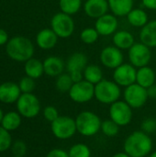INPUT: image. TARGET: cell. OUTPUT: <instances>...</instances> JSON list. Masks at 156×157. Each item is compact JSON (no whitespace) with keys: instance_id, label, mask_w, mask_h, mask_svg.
<instances>
[{"instance_id":"d6a6232c","label":"cell","mask_w":156,"mask_h":157,"mask_svg":"<svg viewBox=\"0 0 156 157\" xmlns=\"http://www.w3.org/2000/svg\"><path fill=\"white\" fill-rule=\"evenodd\" d=\"M12 144L13 143L10 132L6 131L0 125V153L6 152L10 149Z\"/></svg>"},{"instance_id":"d4e9b609","label":"cell","mask_w":156,"mask_h":157,"mask_svg":"<svg viewBox=\"0 0 156 157\" xmlns=\"http://www.w3.org/2000/svg\"><path fill=\"white\" fill-rule=\"evenodd\" d=\"M24 71L27 76H29L33 79H38L44 74L43 62L32 57L25 62Z\"/></svg>"},{"instance_id":"ba28073f","label":"cell","mask_w":156,"mask_h":157,"mask_svg":"<svg viewBox=\"0 0 156 157\" xmlns=\"http://www.w3.org/2000/svg\"><path fill=\"white\" fill-rule=\"evenodd\" d=\"M123 98L124 101L133 109L143 108L149 98L147 89L137 83L125 87Z\"/></svg>"},{"instance_id":"ee69618b","label":"cell","mask_w":156,"mask_h":157,"mask_svg":"<svg viewBox=\"0 0 156 157\" xmlns=\"http://www.w3.org/2000/svg\"><path fill=\"white\" fill-rule=\"evenodd\" d=\"M3 117H4V112L2 110V109L0 108V125H1V122H2V120H3Z\"/></svg>"},{"instance_id":"4316f807","label":"cell","mask_w":156,"mask_h":157,"mask_svg":"<svg viewBox=\"0 0 156 157\" xmlns=\"http://www.w3.org/2000/svg\"><path fill=\"white\" fill-rule=\"evenodd\" d=\"M21 117L17 111H8L4 114L1 126L8 132L16 131L21 125Z\"/></svg>"},{"instance_id":"9c48e42d","label":"cell","mask_w":156,"mask_h":157,"mask_svg":"<svg viewBox=\"0 0 156 157\" xmlns=\"http://www.w3.org/2000/svg\"><path fill=\"white\" fill-rule=\"evenodd\" d=\"M133 109L124 100H118L109 106V119L115 121L120 127L129 125L133 119Z\"/></svg>"},{"instance_id":"8d00e7d4","label":"cell","mask_w":156,"mask_h":157,"mask_svg":"<svg viewBox=\"0 0 156 157\" xmlns=\"http://www.w3.org/2000/svg\"><path fill=\"white\" fill-rule=\"evenodd\" d=\"M60 116L58 109L54 106H47L43 109V117L47 121H50L51 123L54 121L58 117Z\"/></svg>"},{"instance_id":"7bdbcfd3","label":"cell","mask_w":156,"mask_h":157,"mask_svg":"<svg viewBox=\"0 0 156 157\" xmlns=\"http://www.w3.org/2000/svg\"><path fill=\"white\" fill-rule=\"evenodd\" d=\"M112 157H131V156L123 151V152H120V153L115 154V155H114Z\"/></svg>"},{"instance_id":"836d02e7","label":"cell","mask_w":156,"mask_h":157,"mask_svg":"<svg viewBox=\"0 0 156 157\" xmlns=\"http://www.w3.org/2000/svg\"><path fill=\"white\" fill-rule=\"evenodd\" d=\"M19 88L22 94H26V93H32L33 90L36 87V83H35V79L29 77V76H25L23 78H21V80L19 81Z\"/></svg>"},{"instance_id":"ab89813d","label":"cell","mask_w":156,"mask_h":157,"mask_svg":"<svg viewBox=\"0 0 156 157\" xmlns=\"http://www.w3.org/2000/svg\"><path fill=\"white\" fill-rule=\"evenodd\" d=\"M142 4L149 10H156V0H142Z\"/></svg>"},{"instance_id":"8fae6325","label":"cell","mask_w":156,"mask_h":157,"mask_svg":"<svg viewBox=\"0 0 156 157\" xmlns=\"http://www.w3.org/2000/svg\"><path fill=\"white\" fill-rule=\"evenodd\" d=\"M128 58L130 63H131L137 69L147 66L152 60L151 48L142 43L141 41L135 42L128 50Z\"/></svg>"},{"instance_id":"f546056e","label":"cell","mask_w":156,"mask_h":157,"mask_svg":"<svg viewBox=\"0 0 156 157\" xmlns=\"http://www.w3.org/2000/svg\"><path fill=\"white\" fill-rule=\"evenodd\" d=\"M99 33L96 29V28H91L87 27L85 28L81 32H80V40L83 43L86 45H91L94 44L96 41H97L99 38Z\"/></svg>"},{"instance_id":"484cf974","label":"cell","mask_w":156,"mask_h":157,"mask_svg":"<svg viewBox=\"0 0 156 157\" xmlns=\"http://www.w3.org/2000/svg\"><path fill=\"white\" fill-rule=\"evenodd\" d=\"M83 75H84V79L86 81L95 86L104 79L102 68L95 63H88L87 66L85 68Z\"/></svg>"},{"instance_id":"ac0fdd59","label":"cell","mask_w":156,"mask_h":157,"mask_svg":"<svg viewBox=\"0 0 156 157\" xmlns=\"http://www.w3.org/2000/svg\"><path fill=\"white\" fill-rule=\"evenodd\" d=\"M59 37L51 29H43L36 36V43L42 50H51L58 42Z\"/></svg>"},{"instance_id":"9a60e30c","label":"cell","mask_w":156,"mask_h":157,"mask_svg":"<svg viewBox=\"0 0 156 157\" xmlns=\"http://www.w3.org/2000/svg\"><path fill=\"white\" fill-rule=\"evenodd\" d=\"M83 9L88 17L97 19L108 12L109 6L108 0H86Z\"/></svg>"},{"instance_id":"277c9868","label":"cell","mask_w":156,"mask_h":157,"mask_svg":"<svg viewBox=\"0 0 156 157\" xmlns=\"http://www.w3.org/2000/svg\"><path fill=\"white\" fill-rule=\"evenodd\" d=\"M120 86L114 81L103 79L95 86V98L102 104L110 106L120 100Z\"/></svg>"},{"instance_id":"5bb4252c","label":"cell","mask_w":156,"mask_h":157,"mask_svg":"<svg viewBox=\"0 0 156 157\" xmlns=\"http://www.w3.org/2000/svg\"><path fill=\"white\" fill-rule=\"evenodd\" d=\"M95 28L100 36H111L119 29L118 17L112 13H107L96 19Z\"/></svg>"},{"instance_id":"d590c367","label":"cell","mask_w":156,"mask_h":157,"mask_svg":"<svg viewBox=\"0 0 156 157\" xmlns=\"http://www.w3.org/2000/svg\"><path fill=\"white\" fill-rule=\"evenodd\" d=\"M142 131L147 134H152L156 132V119L146 118L143 121L141 125Z\"/></svg>"},{"instance_id":"44dd1931","label":"cell","mask_w":156,"mask_h":157,"mask_svg":"<svg viewBox=\"0 0 156 157\" xmlns=\"http://www.w3.org/2000/svg\"><path fill=\"white\" fill-rule=\"evenodd\" d=\"M113 45L121 51L129 50L134 43V36L128 30H117L112 35Z\"/></svg>"},{"instance_id":"f1b7e54d","label":"cell","mask_w":156,"mask_h":157,"mask_svg":"<svg viewBox=\"0 0 156 157\" xmlns=\"http://www.w3.org/2000/svg\"><path fill=\"white\" fill-rule=\"evenodd\" d=\"M73 85L74 82L68 73H63L62 75L56 77L55 87L61 93H68Z\"/></svg>"},{"instance_id":"83f0119b","label":"cell","mask_w":156,"mask_h":157,"mask_svg":"<svg viewBox=\"0 0 156 157\" xmlns=\"http://www.w3.org/2000/svg\"><path fill=\"white\" fill-rule=\"evenodd\" d=\"M82 0H59V7L61 12L70 16L78 13L82 8Z\"/></svg>"},{"instance_id":"4fadbf2b","label":"cell","mask_w":156,"mask_h":157,"mask_svg":"<svg viewBox=\"0 0 156 157\" xmlns=\"http://www.w3.org/2000/svg\"><path fill=\"white\" fill-rule=\"evenodd\" d=\"M99 60L104 67L114 70L124 63V54L120 49L109 45L101 50Z\"/></svg>"},{"instance_id":"3957f363","label":"cell","mask_w":156,"mask_h":157,"mask_svg":"<svg viewBox=\"0 0 156 157\" xmlns=\"http://www.w3.org/2000/svg\"><path fill=\"white\" fill-rule=\"evenodd\" d=\"M75 120L76 130L84 137H92L97 134L101 130L102 121L97 114L90 110L80 112Z\"/></svg>"},{"instance_id":"f35d334b","label":"cell","mask_w":156,"mask_h":157,"mask_svg":"<svg viewBox=\"0 0 156 157\" xmlns=\"http://www.w3.org/2000/svg\"><path fill=\"white\" fill-rule=\"evenodd\" d=\"M74 82V83H77V82H80L82 80H84V75H83V72H73V73H68Z\"/></svg>"},{"instance_id":"603a6c76","label":"cell","mask_w":156,"mask_h":157,"mask_svg":"<svg viewBox=\"0 0 156 157\" xmlns=\"http://www.w3.org/2000/svg\"><path fill=\"white\" fill-rule=\"evenodd\" d=\"M156 75L154 70L149 65L143 66L137 69L136 83L144 88H148L154 84H155Z\"/></svg>"},{"instance_id":"1f68e13d","label":"cell","mask_w":156,"mask_h":157,"mask_svg":"<svg viewBox=\"0 0 156 157\" xmlns=\"http://www.w3.org/2000/svg\"><path fill=\"white\" fill-rule=\"evenodd\" d=\"M120 126L111 119H108L102 121L101 130L102 133L107 137H116L120 132Z\"/></svg>"},{"instance_id":"5b68a950","label":"cell","mask_w":156,"mask_h":157,"mask_svg":"<svg viewBox=\"0 0 156 157\" xmlns=\"http://www.w3.org/2000/svg\"><path fill=\"white\" fill-rule=\"evenodd\" d=\"M51 29L60 39L70 38L75 29V23L73 16L58 12L51 19Z\"/></svg>"},{"instance_id":"d6986e66","label":"cell","mask_w":156,"mask_h":157,"mask_svg":"<svg viewBox=\"0 0 156 157\" xmlns=\"http://www.w3.org/2000/svg\"><path fill=\"white\" fill-rule=\"evenodd\" d=\"M88 64V58L83 52H74L72 53L65 63V69L67 73L73 72H84L85 68Z\"/></svg>"},{"instance_id":"7a4b0ae2","label":"cell","mask_w":156,"mask_h":157,"mask_svg":"<svg viewBox=\"0 0 156 157\" xmlns=\"http://www.w3.org/2000/svg\"><path fill=\"white\" fill-rule=\"evenodd\" d=\"M7 55L16 62H27L33 57L34 45L24 36H15L6 44Z\"/></svg>"},{"instance_id":"bcb514c9","label":"cell","mask_w":156,"mask_h":157,"mask_svg":"<svg viewBox=\"0 0 156 157\" xmlns=\"http://www.w3.org/2000/svg\"><path fill=\"white\" fill-rule=\"evenodd\" d=\"M11 157H17V156H14V155H13V156H11Z\"/></svg>"},{"instance_id":"7c38bea8","label":"cell","mask_w":156,"mask_h":157,"mask_svg":"<svg viewBox=\"0 0 156 157\" xmlns=\"http://www.w3.org/2000/svg\"><path fill=\"white\" fill-rule=\"evenodd\" d=\"M137 68L130 63H123L113 70V81L120 87H127L136 83Z\"/></svg>"},{"instance_id":"cb8c5ba5","label":"cell","mask_w":156,"mask_h":157,"mask_svg":"<svg viewBox=\"0 0 156 157\" xmlns=\"http://www.w3.org/2000/svg\"><path fill=\"white\" fill-rule=\"evenodd\" d=\"M129 24L134 28L142 29L149 21L147 12L143 8H132L126 16Z\"/></svg>"},{"instance_id":"e575fe53","label":"cell","mask_w":156,"mask_h":157,"mask_svg":"<svg viewBox=\"0 0 156 157\" xmlns=\"http://www.w3.org/2000/svg\"><path fill=\"white\" fill-rule=\"evenodd\" d=\"M11 150L14 156L23 157L27 153V145L23 141H16L11 145Z\"/></svg>"},{"instance_id":"7402d4cb","label":"cell","mask_w":156,"mask_h":157,"mask_svg":"<svg viewBox=\"0 0 156 157\" xmlns=\"http://www.w3.org/2000/svg\"><path fill=\"white\" fill-rule=\"evenodd\" d=\"M109 10L118 17H126L134 6V0H108Z\"/></svg>"},{"instance_id":"74e56055","label":"cell","mask_w":156,"mask_h":157,"mask_svg":"<svg viewBox=\"0 0 156 157\" xmlns=\"http://www.w3.org/2000/svg\"><path fill=\"white\" fill-rule=\"evenodd\" d=\"M46 157H69V155H68V151H65L64 149L54 148L51 149L47 154Z\"/></svg>"},{"instance_id":"e0dca14e","label":"cell","mask_w":156,"mask_h":157,"mask_svg":"<svg viewBox=\"0 0 156 157\" xmlns=\"http://www.w3.org/2000/svg\"><path fill=\"white\" fill-rule=\"evenodd\" d=\"M44 74L51 77H57L62 75L65 69L63 60L58 56H49L43 61Z\"/></svg>"},{"instance_id":"6da1fadb","label":"cell","mask_w":156,"mask_h":157,"mask_svg":"<svg viewBox=\"0 0 156 157\" xmlns=\"http://www.w3.org/2000/svg\"><path fill=\"white\" fill-rule=\"evenodd\" d=\"M153 140L143 131H135L128 135L123 144V151L131 157H146L153 151Z\"/></svg>"},{"instance_id":"ffe728a7","label":"cell","mask_w":156,"mask_h":157,"mask_svg":"<svg viewBox=\"0 0 156 157\" xmlns=\"http://www.w3.org/2000/svg\"><path fill=\"white\" fill-rule=\"evenodd\" d=\"M140 40L149 48H156V19L149 20L140 30Z\"/></svg>"},{"instance_id":"30bf717a","label":"cell","mask_w":156,"mask_h":157,"mask_svg":"<svg viewBox=\"0 0 156 157\" xmlns=\"http://www.w3.org/2000/svg\"><path fill=\"white\" fill-rule=\"evenodd\" d=\"M72 101L84 104L91 101L95 98V85L86 81L85 79L74 83L68 92Z\"/></svg>"},{"instance_id":"8992f818","label":"cell","mask_w":156,"mask_h":157,"mask_svg":"<svg viewBox=\"0 0 156 157\" xmlns=\"http://www.w3.org/2000/svg\"><path fill=\"white\" fill-rule=\"evenodd\" d=\"M51 132L59 140H69L77 132L75 120L69 116H59L51 123Z\"/></svg>"},{"instance_id":"60d3db41","label":"cell","mask_w":156,"mask_h":157,"mask_svg":"<svg viewBox=\"0 0 156 157\" xmlns=\"http://www.w3.org/2000/svg\"><path fill=\"white\" fill-rule=\"evenodd\" d=\"M7 41H8V35L6 31H5L3 29H0V46L6 44Z\"/></svg>"},{"instance_id":"4dcf8cb0","label":"cell","mask_w":156,"mask_h":157,"mask_svg":"<svg viewBox=\"0 0 156 157\" xmlns=\"http://www.w3.org/2000/svg\"><path fill=\"white\" fill-rule=\"evenodd\" d=\"M68 155L69 157H91V150L88 145L77 143L70 147Z\"/></svg>"},{"instance_id":"52a82bcc","label":"cell","mask_w":156,"mask_h":157,"mask_svg":"<svg viewBox=\"0 0 156 157\" xmlns=\"http://www.w3.org/2000/svg\"><path fill=\"white\" fill-rule=\"evenodd\" d=\"M16 104L17 112L24 118L32 119L40 114V102L32 93L21 94Z\"/></svg>"},{"instance_id":"f6af8a7d","label":"cell","mask_w":156,"mask_h":157,"mask_svg":"<svg viewBox=\"0 0 156 157\" xmlns=\"http://www.w3.org/2000/svg\"><path fill=\"white\" fill-rule=\"evenodd\" d=\"M148 157H156V151H154V152H152L150 155H149V156Z\"/></svg>"},{"instance_id":"2e32d148","label":"cell","mask_w":156,"mask_h":157,"mask_svg":"<svg viewBox=\"0 0 156 157\" xmlns=\"http://www.w3.org/2000/svg\"><path fill=\"white\" fill-rule=\"evenodd\" d=\"M19 86L13 82H5L0 85V101L5 104H12L17 101L21 96Z\"/></svg>"},{"instance_id":"b9f144b4","label":"cell","mask_w":156,"mask_h":157,"mask_svg":"<svg viewBox=\"0 0 156 157\" xmlns=\"http://www.w3.org/2000/svg\"><path fill=\"white\" fill-rule=\"evenodd\" d=\"M147 93L149 98L156 99V84H154L153 86L147 88Z\"/></svg>"}]
</instances>
